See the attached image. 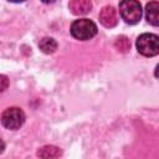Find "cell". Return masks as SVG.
Masks as SVG:
<instances>
[{"instance_id":"6da1fadb","label":"cell","mask_w":159,"mask_h":159,"mask_svg":"<svg viewBox=\"0 0 159 159\" xmlns=\"http://www.w3.org/2000/svg\"><path fill=\"white\" fill-rule=\"evenodd\" d=\"M71 35L81 41H86L97 35V25L89 19L75 20L71 25Z\"/></svg>"},{"instance_id":"7a4b0ae2","label":"cell","mask_w":159,"mask_h":159,"mask_svg":"<svg viewBox=\"0 0 159 159\" xmlns=\"http://www.w3.org/2000/svg\"><path fill=\"white\" fill-rule=\"evenodd\" d=\"M119 14L122 19L129 25L139 22L142 17L140 2L138 0H122L119 2Z\"/></svg>"},{"instance_id":"3957f363","label":"cell","mask_w":159,"mask_h":159,"mask_svg":"<svg viewBox=\"0 0 159 159\" xmlns=\"http://www.w3.org/2000/svg\"><path fill=\"white\" fill-rule=\"evenodd\" d=\"M137 50L147 57L159 53V39L154 34H143L137 39Z\"/></svg>"},{"instance_id":"277c9868","label":"cell","mask_w":159,"mask_h":159,"mask_svg":"<svg viewBox=\"0 0 159 159\" xmlns=\"http://www.w3.org/2000/svg\"><path fill=\"white\" fill-rule=\"evenodd\" d=\"M25 122V113L17 107H10L1 114V123L7 129H17Z\"/></svg>"},{"instance_id":"5b68a950","label":"cell","mask_w":159,"mask_h":159,"mask_svg":"<svg viewBox=\"0 0 159 159\" xmlns=\"http://www.w3.org/2000/svg\"><path fill=\"white\" fill-rule=\"evenodd\" d=\"M99 21L106 27H114L118 22L117 10L111 5L104 6L99 12Z\"/></svg>"},{"instance_id":"8992f818","label":"cell","mask_w":159,"mask_h":159,"mask_svg":"<svg viewBox=\"0 0 159 159\" xmlns=\"http://www.w3.org/2000/svg\"><path fill=\"white\" fill-rule=\"evenodd\" d=\"M68 7L73 15H86L91 11L92 4L89 0H70Z\"/></svg>"},{"instance_id":"52a82bcc","label":"cell","mask_w":159,"mask_h":159,"mask_svg":"<svg viewBox=\"0 0 159 159\" xmlns=\"http://www.w3.org/2000/svg\"><path fill=\"white\" fill-rule=\"evenodd\" d=\"M145 19L153 26L159 25V4H158L157 0H153V1L147 4V6H145Z\"/></svg>"},{"instance_id":"ba28073f","label":"cell","mask_w":159,"mask_h":159,"mask_svg":"<svg viewBox=\"0 0 159 159\" xmlns=\"http://www.w3.org/2000/svg\"><path fill=\"white\" fill-rule=\"evenodd\" d=\"M62 154L61 149L55 145H45L39 149L37 155L40 158H58Z\"/></svg>"},{"instance_id":"9c48e42d","label":"cell","mask_w":159,"mask_h":159,"mask_svg":"<svg viewBox=\"0 0 159 159\" xmlns=\"http://www.w3.org/2000/svg\"><path fill=\"white\" fill-rule=\"evenodd\" d=\"M39 47L43 53H53L57 48V42L52 37H43L40 40Z\"/></svg>"},{"instance_id":"30bf717a","label":"cell","mask_w":159,"mask_h":159,"mask_svg":"<svg viewBox=\"0 0 159 159\" xmlns=\"http://www.w3.org/2000/svg\"><path fill=\"white\" fill-rule=\"evenodd\" d=\"M114 46H116V48H117L119 52L125 53V52H128L129 48H130V42H129V40H128L125 36H119V37L116 40Z\"/></svg>"},{"instance_id":"8fae6325","label":"cell","mask_w":159,"mask_h":159,"mask_svg":"<svg viewBox=\"0 0 159 159\" xmlns=\"http://www.w3.org/2000/svg\"><path fill=\"white\" fill-rule=\"evenodd\" d=\"M9 87V78L5 75H0V93Z\"/></svg>"},{"instance_id":"7c38bea8","label":"cell","mask_w":159,"mask_h":159,"mask_svg":"<svg viewBox=\"0 0 159 159\" xmlns=\"http://www.w3.org/2000/svg\"><path fill=\"white\" fill-rule=\"evenodd\" d=\"M4 149H5V143H4V142L0 139V154L4 152Z\"/></svg>"},{"instance_id":"4fadbf2b","label":"cell","mask_w":159,"mask_h":159,"mask_svg":"<svg viewBox=\"0 0 159 159\" xmlns=\"http://www.w3.org/2000/svg\"><path fill=\"white\" fill-rule=\"evenodd\" d=\"M42 2H45V4H50V2H53L55 0H41Z\"/></svg>"},{"instance_id":"5bb4252c","label":"cell","mask_w":159,"mask_h":159,"mask_svg":"<svg viewBox=\"0 0 159 159\" xmlns=\"http://www.w3.org/2000/svg\"><path fill=\"white\" fill-rule=\"evenodd\" d=\"M9 1H11V2H22L25 0H9Z\"/></svg>"}]
</instances>
